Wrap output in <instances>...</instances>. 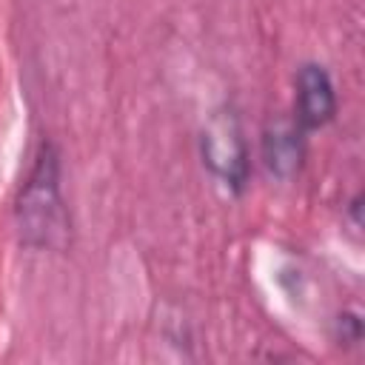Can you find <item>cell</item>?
<instances>
[{"instance_id": "6da1fadb", "label": "cell", "mask_w": 365, "mask_h": 365, "mask_svg": "<svg viewBox=\"0 0 365 365\" xmlns=\"http://www.w3.org/2000/svg\"><path fill=\"white\" fill-rule=\"evenodd\" d=\"M60 151L51 140H43L34 151L31 168L17 191L14 217L17 234L26 248L51 251L68 242L71 217L60 188Z\"/></svg>"}, {"instance_id": "7a4b0ae2", "label": "cell", "mask_w": 365, "mask_h": 365, "mask_svg": "<svg viewBox=\"0 0 365 365\" xmlns=\"http://www.w3.org/2000/svg\"><path fill=\"white\" fill-rule=\"evenodd\" d=\"M200 151H202V163L225 191L231 194L245 191L251 177V163H248V143L242 137V125L234 108H220L217 114H211L200 137Z\"/></svg>"}, {"instance_id": "3957f363", "label": "cell", "mask_w": 365, "mask_h": 365, "mask_svg": "<svg viewBox=\"0 0 365 365\" xmlns=\"http://www.w3.org/2000/svg\"><path fill=\"white\" fill-rule=\"evenodd\" d=\"M294 123L308 134L325 128L336 114V88L322 63H302L294 77Z\"/></svg>"}, {"instance_id": "5b68a950", "label": "cell", "mask_w": 365, "mask_h": 365, "mask_svg": "<svg viewBox=\"0 0 365 365\" xmlns=\"http://www.w3.org/2000/svg\"><path fill=\"white\" fill-rule=\"evenodd\" d=\"M336 339L345 345H354L362 339V319L356 311H342L336 317Z\"/></svg>"}, {"instance_id": "277c9868", "label": "cell", "mask_w": 365, "mask_h": 365, "mask_svg": "<svg viewBox=\"0 0 365 365\" xmlns=\"http://www.w3.org/2000/svg\"><path fill=\"white\" fill-rule=\"evenodd\" d=\"M305 160V131L294 120H274L262 128V163L271 177L294 180Z\"/></svg>"}]
</instances>
